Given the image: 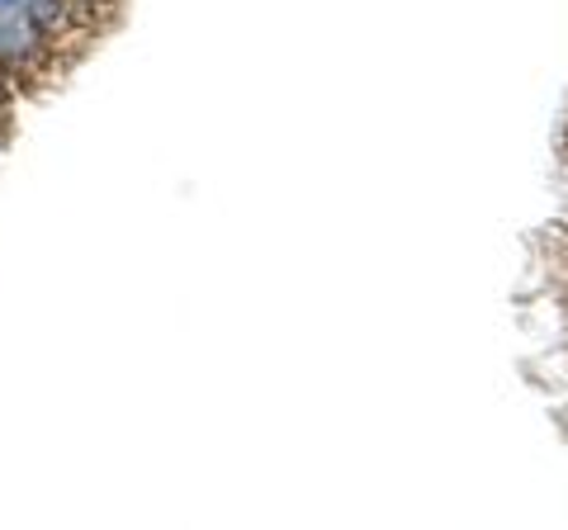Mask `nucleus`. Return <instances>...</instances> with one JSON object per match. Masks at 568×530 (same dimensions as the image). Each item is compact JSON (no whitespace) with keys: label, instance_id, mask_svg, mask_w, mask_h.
Masks as SVG:
<instances>
[{"label":"nucleus","instance_id":"obj_2","mask_svg":"<svg viewBox=\"0 0 568 530\" xmlns=\"http://www.w3.org/2000/svg\"><path fill=\"white\" fill-rule=\"evenodd\" d=\"M20 14L29 20V29L39 33V39H58L71 20V0H24Z\"/></svg>","mask_w":568,"mask_h":530},{"label":"nucleus","instance_id":"obj_1","mask_svg":"<svg viewBox=\"0 0 568 530\" xmlns=\"http://www.w3.org/2000/svg\"><path fill=\"white\" fill-rule=\"evenodd\" d=\"M39 33L29 29V20L20 10L14 14H0V67H29L33 52H39Z\"/></svg>","mask_w":568,"mask_h":530},{"label":"nucleus","instance_id":"obj_3","mask_svg":"<svg viewBox=\"0 0 568 530\" xmlns=\"http://www.w3.org/2000/svg\"><path fill=\"white\" fill-rule=\"evenodd\" d=\"M20 6H24V0H0V14H14Z\"/></svg>","mask_w":568,"mask_h":530}]
</instances>
